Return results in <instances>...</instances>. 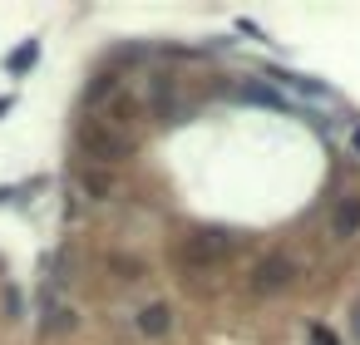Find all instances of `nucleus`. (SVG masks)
Here are the masks:
<instances>
[{"label":"nucleus","instance_id":"10","mask_svg":"<svg viewBox=\"0 0 360 345\" xmlns=\"http://www.w3.org/2000/svg\"><path fill=\"white\" fill-rule=\"evenodd\" d=\"M311 345H341V340H336V330H326V326H311Z\"/></svg>","mask_w":360,"mask_h":345},{"label":"nucleus","instance_id":"9","mask_svg":"<svg viewBox=\"0 0 360 345\" xmlns=\"http://www.w3.org/2000/svg\"><path fill=\"white\" fill-rule=\"evenodd\" d=\"M74 326V311H65V306H49V321H44V330H69Z\"/></svg>","mask_w":360,"mask_h":345},{"label":"nucleus","instance_id":"12","mask_svg":"<svg viewBox=\"0 0 360 345\" xmlns=\"http://www.w3.org/2000/svg\"><path fill=\"white\" fill-rule=\"evenodd\" d=\"M355 335H360V316H355Z\"/></svg>","mask_w":360,"mask_h":345},{"label":"nucleus","instance_id":"1","mask_svg":"<svg viewBox=\"0 0 360 345\" xmlns=\"http://www.w3.org/2000/svg\"><path fill=\"white\" fill-rule=\"evenodd\" d=\"M129 104H119V109H104V113H84L79 119V129H74V143H79V153L94 163V168H114V163H124L133 148H138V134H133V119H129Z\"/></svg>","mask_w":360,"mask_h":345},{"label":"nucleus","instance_id":"2","mask_svg":"<svg viewBox=\"0 0 360 345\" xmlns=\"http://www.w3.org/2000/svg\"><path fill=\"white\" fill-rule=\"evenodd\" d=\"M227 257H232V237L218 232V227H202V232H193V237L178 242V252H173V262H178L183 271H213V266L227 262Z\"/></svg>","mask_w":360,"mask_h":345},{"label":"nucleus","instance_id":"8","mask_svg":"<svg viewBox=\"0 0 360 345\" xmlns=\"http://www.w3.org/2000/svg\"><path fill=\"white\" fill-rule=\"evenodd\" d=\"M84 193H89V198H109V193H114V168H94V163H89V168H84Z\"/></svg>","mask_w":360,"mask_h":345},{"label":"nucleus","instance_id":"3","mask_svg":"<svg viewBox=\"0 0 360 345\" xmlns=\"http://www.w3.org/2000/svg\"><path fill=\"white\" fill-rule=\"evenodd\" d=\"M242 99H252V104H267V109H277V113H306L311 119V109H306L301 99H291L281 84H262V79H247L242 84Z\"/></svg>","mask_w":360,"mask_h":345},{"label":"nucleus","instance_id":"6","mask_svg":"<svg viewBox=\"0 0 360 345\" xmlns=\"http://www.w3.org/2000/svg\"><path fill=\"white\" fill-rule=\"evenodd\" d=\"M360 232V198H341V207L331 212V237H355Z\"/></svg>","mask_w":360,"mask_h":345},{"label":"nucleus","instance_id":"7","mask_svg":"<svg viewBox=\"0 0 360 345\" xmlns=\"http://www.w3.org/2000/svg\"><path fill=\"white\" fill-rule=\"evenodd\" d=\"M168 326H173V311H168L163 301H153V306L138 311V330H143V335H163Z\"/></svg>","mask_w":360,"mask_h":345},{"label":"nucleus","instance_id":"11","mask_svg":"<svg viewBox=\"0 0 360 345\" xmlns=\"http://www.w3.org/2000/svg\"><path fill=\"white\" fill-rule=\"evenodd\" d=\"M15 104H20V99H15V94H0V119H6V113H10V109H15Z\"/></svg>","mask_w":360,"mask_h":345},{"label":"nucleus","instance_id":"5","mask_svg":"<svg viewBox=\"0 0 360 345\" xmlns=\"http://www.w3.org/2000/svg\"><path fill=\"white\" fill-rule=\"evenodd\" d=\"M35 65H40V40H35V35H30V40H20V45H15V49L6 54V74H10V79L30 74Z\"/></svg>","mask_w":360,"mask_h":345},{"label":"nucleus","instance_id":"4","mask_svg":"<svg viewBox=\"0 0 360 345\" xmlns=\"http://www.w3.org/2000/svg\"><path fill=\"white\" fill-rule=\"evenodd\" d=\"M291 276H296V262H291V257H267L262 266L252 271V291H256V296L286 291V286H291Z\"/></svg>","mask_w":360,"mask_h":345}]
</instances>
